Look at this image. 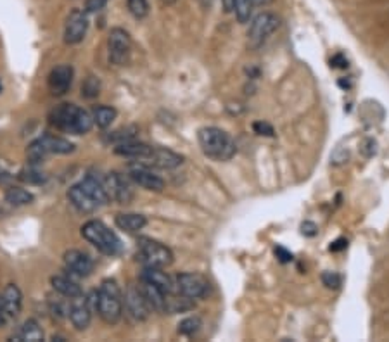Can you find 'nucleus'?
Listing matches in <instances>:
<instances>
[{
    "instance_id": "obj_4",
    "label": "nucleus",
    "mask_w": 389,
    "mask_h": 342,
    "mask_svg": "<svg viewBox=\"0 0 389 342\" xmlns=\"http://www.w3.org/2000/svg\"><path fill=\"white\" fill-rule=\"evenodd\" d=\"M81 237L106 256H118L121 253V240L110 227L99 220H91L81 227Z\"/></svg>"
},
{
    "instance_id": "obj_19",
    "label": "nucleus",
    "mask_w": 389,
    "mask_h": 342,
    "mask_svg": "<svg viewBox=\"0 0 389 342\" xmlns=\"http://www.w3.org/2000/svg\"><path fill=\"white\" fill-rule=\"evenodd\" d=\"M78 185H80L85 192L91 195L97 206H106L111 202L110 194H107V190H106V187H104L103 178H100V176L87 175L80 183H78Z\"/></svg>"
},
{
    "instance_id": "obj_8",
    "label": "nucleus",
    "mask_w": 389,
    "mask_h": 342,
    "mask_svg": "<svg viewBox=\"0 0 389 342\" xmlns=\"http://www.w3.org/2000/svg\"><path fill=\"white\" fill-rule=\"evenodd\" d=\"M175 289L189 299H203L206 298L209 292V282L201 273L185 272L175 278Z\"/></svg>"
},
{
    "instance_id": "obj_12",
    "label": "nucleus",
    "mask_w": 389,
    "mask_h": 342,
    "mask_svg": "<svg viewBox=\"0 0 389 342\" xmlns=\"http://www.w3.org/2000/svg\"><path fill=\"white\" fill-rule=\"evenodd\" d=\"M88 29V18L85 11L73 9L70 13L65 26V42L70 45L80 44L85 39Z\"/></svg>"
},
{
    "instance_id": "obj_22",
    "label": "nucleus",
    "mask_w": 389,
    "mask_h": 342,
    "mask_svg": "<svg viewBox=\"0 0 389 342\" xmlns=\"http://www.w3.org/2000/svg\"><path fill=\"white\" fill-rule=\"evenodd\" d=\"M116 227L126 234H137L147 225V218L138 213H121L116 216Z\"/></svg>"
},
{
    "instance_id": "obj_37",
    "label": "nucleus",
    "mask_w": 389,
    "mask_h": 342,
    "mask_svg": "<svg viewBox=\"0 0 389 342\" xmlns=\"http://www.w3.org/2000/svg\"><path fill=\"white\" fill-rule=\"evenodd\" d=\"M253 130L256 131L258 135H265V137H274V129H272L268 123H263V121H256L253 125Z\"/></svg>"
},
{
    "instance_id": "obj_31",
    "label": "nucleus",
    "mask_w": 389,
    "mask_h": 342,
    "mask_svg": "<svg viewBox=\"0 0 389 342\" xmlns=\"http://www.w3.org/2000/svg\"><path fill=\"white\" fill-rule=\"evenodd\" d=\"M20 178L26 183H35V185H39V183L46 182L47 176H46V173H44L42 170H39L35 164H32V166L25 168V170L20 173Z\"/></svg>"
},
{
    "instance_id": "obj_41",
    "label": "nucleus",
    "mask_w": 389,
    "mask_h": 342,
    "mask_svg": "<svg viewBox=\"0 0 389 342\" xmlns=\"http://www.w3.org/2000/svg\"><path fill=\"white\" fill-rule=\"evenodd\" d=\"M331 66H334V67H346L348 63H346V59H343V55H336V58L331 61Z\"/></svg>"
},
{
    "instance_id": "obj_28",
    "label": "nucleus",
    "mask_w": 389,
    "mask_h": 342,
    "mask_svg": "<svg viewBox=\"0 0 389 342\" xmlns=\"http://www.w3.org/2000/svg\"><path fill=\"white\" fill-rule=\"evenodd\" d=\"M33 194L28 190L21 189V187H11L6 192V201L13 206H26L33 202Z\"/></svg>"
},
{
    "instance_id": "obj_43",
    "label": "nucleus",
    "mask_w": 389,
    "mask_h": 342,
    "mask_svg": "<svg viewBox=\"0 0 389 342\" xmlns=\"http://www.w3.org/2000/svg\"><path fill=\"white\" fill-rule=\"evenodd\" d=\"M6 322V315H4V308H2V298H0V325Z\"/></svg>"
},
{
    "instance_id": "obj_1",
    "label": "nucleus",
    "mask_w": 389,
    "mask_h": 342,
    "mask_svg": "<svg viewBox=\"0 0 389 342\" xmlns=\"http://www.w3.org/2000/svg\"><path fill=\"white\" fill-rule=\"evenodd\" d=\"M48 119H51V125L58 130L70 131L74 135L88 133L93 126L92 116L74 104H61L51 112Z\"/></svg>"
},
{
    "instance_id": "obj_2",
    "label": "nucleus",
    "mask_w": 389,
    "mask_h": 342,
    "mask_svg": "<svg viewBox=\"0 0 389 342\" xmlns=\"http://www.w3.org/2000/svg\"><path fill=\"white\" fill-rule=\"evenodd\" d=\"M197 140H199L203 152L215 161H229L237 150L230 135L216 126L201 129L197 133Z\"/></svg>"
},
{
    "instance_id": "obj_11",
    "label": "nucleus",
    "mask_w": 389,
    "mask_h": 342,
    "mask_svg": "<svg viewBox=\"0 0 389 342\" xmlns=\"http://www.w3.org/2000/svg\"><path fill=\"white\" fill-rule=\"evenodd\" d=\"M123 304H125V311L128 313V317L137 322H144L151 313V308L142 294L140 287H136V285H130L126 289L125 296H123Z\"/></svg>"
},
{
    "instance_id": "obj_20",
    "label": "nucleus",
    "mask_w": 389,
    "mask_h": 342,
    "mask_svg": "<svg viewBox=\"0 0 389 342\" xmlns=\"http://www.w3.org/2000/svg\"><path fill=\"white\" fill-rule=\"evenodd\" d=\"M114 152L118 156L128 157V159H137L140 163H144L152 152V145L142 144V142H136V140H128V142H121L114 147Z\"/></svg>"
},
{
    "instance_id": "obj_36",
    "label": "nucleus",
    "mask_w": 389,
    "mask_h": 342,
    "mask_svg": "<svg viewBox=\"0 0 389 342\" xmlns=\"http://www.w3.org/2000/svg\"><path fill=\"white\" fill-rule=\"evenodd\" d=\"M107 4V0H87L85 4V13L92 14V13H99L100 9H104Z\"/></svg>"
},
{
    "instance_id": "obj_25",
    "label": "nucleus",
    "mask_w": 389,
    "mask_h": 342,
    "mask_svg": "<svg viewBox=\"0 0 389 342\" xmlns=\"http://www.w3.org/2000/svg\"><path fill=\"white\" fill-rule=\"evenodd\" d=\"M51 284H52V289H54L55 292H59V294L65 296V298H68V299L78 298V296L84 294V291H81L80 285H78L74 280H71L70 277L54 275L51 278Z\"/></svg>"
},
{
    "instance_id": "obj_21",
    "label": "nucleus",
    "mask_w": 389,
    "mask_h": 342,
    "mask_svg": "<svg viewBox=\"0 0 389 342\" xmlns=\"http://www.w3.org/2000/svg\"><path fill=\"white\" fill-rule=\"evenodd\" d=\"M142 280L149 282V284L156 285L163 292H177L175 289L173 278L163 272V268H151V266H144V272H142Z\"/></svg>"
},
{
    "instance_id": "obj_14",
    "label": "nucleus",
    "mask_w": 389,
    "mask_h": 342,
    "mask_svg": "<svg viewBox=\"0 0 389 342\" xmlns=\"http://www.w3.org/2000/svg\"><path fill=\"white\" fill-rule=\"evenodd\" d=\"M92 308L88 303V298H85L84 294L78 296V298L70 299V320L73 323V327L77 330H85L88 329L92 322Z\"/></svg>"
},
{
    "instance_id": "obj_7",
    "label": "nucleus",
    "mask_w": 389,
    "mask_h": 342,
    "mask_svg": "<svg viewBox=\"0 0 389 342\" xmlns=\"http://www.w3.org/2000/svg\"><path fill=\"white\" fill-rule=\"evenodd\" d=\"M280 20L274 13H261L251 21L248 29V44L251 48H260L279 29Z\"/></svg>"
},
{
    "instance_id": "obj_10",
    "label": "nucleus",
    "mask_w": 389,
    "mask_h": 342,
    "mask_svg": "<svg viewBox=\"0 0 389 342\" xmlns=\"http://www.w3.org/2000/svg\"><path fill=\"white\" fill-rule=\"evenodd\" d=\"M104 187H106L107 194H110L111 201H116L118 204H128L133 199V190L130 189V183L126 178L119 173H107L103 178Z\"/></svg>"
},
{
    "instance_id": "obj_45",
    "label": "nucleus",
    "mask_w": 389,
    "mask_h": 342,
    "mask_svg": "<svg viewBox=\"0 0 389 342\" xmlns=\"http://www.w3.org/2000/svg\"><path fill=\"white\" fill-rule=\"evenodd\" d=\"M0 92H2V81H0Z\"/></svg>"
},
{
    "instance_id": "obj_34",
    "label": "nucleus",
    "mask_w": 389,
    "mask_h": 342,
    "mask_svg": "<svg viewBox=\"0 0 389 342\" xmlns=\"http://www.w3.org/2000/svg\"><path fill=\"white\" fill-rule=\"evenodd\" d=\"M99 80H97V78H87V81H85V85L81 86V90H84V96L85 97H88V99H92V97H95L97 93H99Z\"/></svg>"
},
{
    "instance_id": "obj_42",
    "label": "nucleus",
    "mask_w": 389,
    "mask_h": 342,
    "mask_svg": "<svg viewBox=\"0 0 389 342\" xmlns=\"http://www.w3.org/2000/svg\"><path fill=\"white\" fill-rule=\"evenodd\" d=\"M222 7L225 13H232L234 11V0H222Z\"/></svg>"
},
{
    "instance_id": "obj_33",
    "label": "nucleus",
    "mask_w": 389,
    "mask_h": 342,
    "mask_svg": "<svg viewBox=\"0 0 389 342\" xmlns=\"http://www.w3.org/2000/svg\"><path fill=\"white\" fill-rule=\"evenodd\" d=\"M136 133H137L136 126H130V129H121V130L114 131L113 135H110V140L111 142H116V145H118V144H121V142L133 140Z\"/></svg>"
},
{
    "instance_id": "obj_3",
    "label": "nucleus",
    "mask_w": 389,
    "mask_h": 342,
    "mask_svg": "<svg viewBox=\"0 0 389 342\" xmlns=\"http://www.w3.org/2000/svg\"><path fill=\"white\" fill-rule=\"evenodd\" d=\"M97 313L104 322L114 325L121 320L123 315V292L118 282L106 278L97 291Z\"/></svg>"
},
{
    "instance_id": "obj_29",
    "label": "nucleus",
    "mask_w": 389,
    "mask_h": 342,
    "mask_svg": "<svg viewBox=\"0 0 389 342\" xmlns=\"http://www.w3.org/2000/svg\"><path fill=\"white\" fill-rule=\"evenodd\" d=\"M256 0H234V13L239 22H248L253 16Z\"/></svg>"
},
{
    "instance_id": "obj_24",
    "label": "nucleus",
    "mask_w": 389,
    "mask_h": 342,
    "mask_svg": "<svg viewBox=\"0 0 389 342\" xmlns=\"http://www.w3.org/2000/svg\"><path fill=\"white\" fill-rule=\"evenodd\" d=\"M68 199H70L71 204H73L80 213L88 214V213H93L97 208H99V206L93 202V199L91 197V195L85 192L80 185L71 187V189L68 190Z\"/></svg>"
},
{
    "instance_id": "obj_44",
    "label": "nucleus",
    "mask_w": 389,
    "mask_h": 342,
    "mask_svg": "<svg viewBox=\"0 0 389 342\" xmlns=\"http://www.w3.org/2000/svg\"><path fill=\"white\" fill-rule=\"evenodd\" d=\"M177 0H163V4H166V6H171V4H175Z\"/></svg>"
},
{
    "instance_id": "obj_6",
    "label": "nucleus",
    "mask_w": 389,
    "mask_h": 342,
    "mask_svg": "<svg viewBox=\"0 0 389 342\" xmlns=\"http://www.w3.org/2000/svg\"><path fill=\"white\" fill-rule=\"evenodd\" d=\"M74 150V144L68 138L58 137V135H44L39 140L29 145L26 154L32 164H39L40 161L46 159L48 154H71Z\"/></svg>"
},
{
    "instance_id": "obj_13",
    "label": "nucleus",
    "mask_w": 389,
    "mask_h": 342,
    "mask_svg": "<svg viewBox=\"0 0 389 342\" xmlns=\"http://www.w3.org/2000/svg\"><path fill=\"white\" fill-rule=\"evenodd\" d=\"M128 178L138 187L151 190V192H161L164 189V180L147 166H140V164H133L128 168Z\"/></svg>"
},
{
    "instance_id": "obj_23",
    "label": "nucleus",
    "mask_w": 389,
    "mask_h": 342,
    "mask_svg": "<svg viewBox=\"0 0 389 342\" xmlns=\"http://www.w3.org/2000/svg\"><path fill=\"white\" fill-rule=\"evenodd\" d=\"M140 291L144 294L145 301H147L151 311H156V313L164 315V301H166V292H163L161 289L156 287V285L149 284V282L142 280Z\"/></svg>"
},
{
    "instance_id": "obj_26",
    "label": "nucleus",
    "mask_w": 389,
    "mask_h": 342,
    "mask_svg": "<svg viewBox=\"0 0 389 342\" xmlns=\"http://www.w3.org/2000/svg\"><path fill=\"white\" fill-rule=\"evenodd\" d=\"M13 341L18 342H39L44 341V330L40 327V323L37 320H26L23 325L20 327L16 334L13 336Z\"/></svg>"
},
{
    "instance_id": "obj_18",
    "label": "nucleus",
    "mask_w": 389,
    "mask_h": 342,
    "mask_svg": "<svg viewBox=\"0 0 389 342\" xmlns=\"http://www.w3.org/2000/svg\"><path fill=\"white\" fill-rule=\"evenodd\" d=\"M144 163L161 168V170H173V168H178L183 163V156L166 147H152L151 156Z\"/></svg>"
},
{
    "instance_id": "obj_38",
    "label": "nucleus",
    "mask_w": 389,
    "mask_h": 342,
    "mask_svg": "<svg viewBox=\"0 0 389 342\" xmlns=\"http://www.w3.org/2000/svg\"><path fill=\"white\" fill-rule=\"evenodd\" d=\"M275 256L279 258V261H282V263L293 261V253H289V251H287L286 247H282V246L275 247Z\"/></svg>"
},
{
    "instance_id": "obj_17",
    "label": "nucleus",
    "mask_w": 389,
    "mask_h": 342,
    "mask_svg": "<svg viewBox=\"0 0 389 342\" xmlns=\"http://www.w3.org/2000/svg\"><path fill=\"white\" fill-rule=\"evenodd\" d=\"M2 308L4 315H6V320H13L18 318L21 313V308H23V292L18 287L16 284H9L2 292Z\"/></svg>"
},
{
    "instance_id": "obj_9",
    "label": "nucleus",
    "mask_w": 389,
    "mask_h": 342,
    "mask_svg": "<svg viewBox=\"0 0 389 342\" xmlns=\"http://www.w3.org/2000/svg\"><path fill=\"white\" fill-rule=\"evenodd\" d=\"M107 51H110V61L116 66H125L132 52V39L128 32L123 28H113L107 37Z\"/></svg>"
},
{
    "instance_id": "obj_30",
    "label": "nucleus",
    "mask_w": 389,
    "mask_h": 342,
    "mask_svg": "<svg viewBox=\"0 0 389 342\" xmlns=\"http://www.w3.org/2000/svg\"><path fill=\"white\" fill-rule=\"evenodd\" d=\"M201 327H203V322H201V318L189 317V318H185V320H182L180 323H178V334H182V336H185V337H192L194 334L199 332Z\"/></svg>"
},
{
    "instance_id": "obj_32",
    "label": "nucleus",
    "mask_w": 389,
    "mask_h": 342,
    "mask_svg": "<svg viewBox=\"0 0 389 342\" xmlns=\"http://www.w3.org/2000/svg\"><path fill=\"white\" fill-rule=\"evenodd\" d=\"M128 4V11L137 20H144L149 14V2L147 0H126Z\"/></svg>"
},
{
    "instance_id": "obj_5",
    "label": "nucleus",
    "mask_w": 389,
    "mask_h": 342,
    "mask_svg": "<svg viewBox=\"0 0 389 342\" xmlns=\"http://www.w3.org/2000/svg\"><path fill=\"white\" fill-rule=\"evenodd\" d=\"M137 258L144 266L151 268H166L173 263V253L170 247L152 239H138L137 242Z\"/></svg>"
},
{
    "instance_id": "obj_15",
    "label": "nucleus",
    "mask_w": 389,
    "mask_h": 342,
    "mask_svg": "<svg viewBox=\"0 0 389 342\" xmlns=\"http://www.w3.org/2000/svg\"><path fill=\"white\" fill-rule=\"evenodd\" d=\"M62 261H65L66 270H68L71 275L88 277L93 272V259L87 253H84V251H66L65 256H62Z\"/></svg>"
},
{
    "instance_id": "obj_39",
    "label": "nucleus",
    "mask_w": 389,
    "mask_h": 342,
    "mask_svg": "<svg viewBox=\"0 0 389 342\" xmlns=\"http://www.w3.org/2000/svg\"><path fill=\"white\" fill-rule=\"evenodd\" d=\"M301 232L305 235H308V237H313V235H317V232H319V228H317V225L315 223H312V221H305V223L301 225Z\"/></svg>"
},
{
    "instance_id": "obj_35",
    "label": "nucleus",
    "mask_w": 389,
    "mask_h": 342,
    "mask_svg": "<svg viewBox=\"0 0 389 342\" xmlns=\"http://www.w3.org/2000/svg\"><path fill=\"white\" fill-rule=\"evenodd\" d=\"M322 282H324L325 287L338 289L339 285H341V277L334 272H325V273H322Z\"/></svg>"
},
{
    "instance_id": "obj_27",
    "label": "nucleus",
    "mask_w": 389,
    "mask_h": 342,
    "mask_svg": "<svg viewBox=\"0 0 389 342\" xmlns=\"http://www.w3.org/2000/svg\"><path fill=\"white\" fill-rule=\"evenodd\" d=\"M116 116H118V112H116L114 107H110V106L95 107L92 112L93 125H97L99 129H103V130L107 129V126L113 125Z\"/></svg>"
},
{
    "instance_id": "obj_40",
    "label": "nucleus",
    "mask_w": 389,
    "mask_h": 342,
    "mask_svg": "<svg viewBox=\"0 0 389 342\" xmlns=\"http://www.w3.org/2000/svg\"><path fill=\"white\" fill-rule=\"evenodd\" d=\"M346 246H348V240L346 239H338V240H334V242L331 244V247H329V249H331L332 253H338V251L346 249Z\"/></svg>"
},
{
    "instance_id": "obj_16",
    "label": "nucleus",
    "mask_w": 389,
    "mask_h": 342,
    "mask_svg": "<svg viewBox=\"0 0 389 342\" xmlns=\"http://www.w3.org/2000/svg\"><path fill=\"white\" fill-rule=\"evenodd\" d=\"M74 71L70 65H59L48 74V88L54 96H65L73 84Z\"/></svg>"
}]
</instances>
